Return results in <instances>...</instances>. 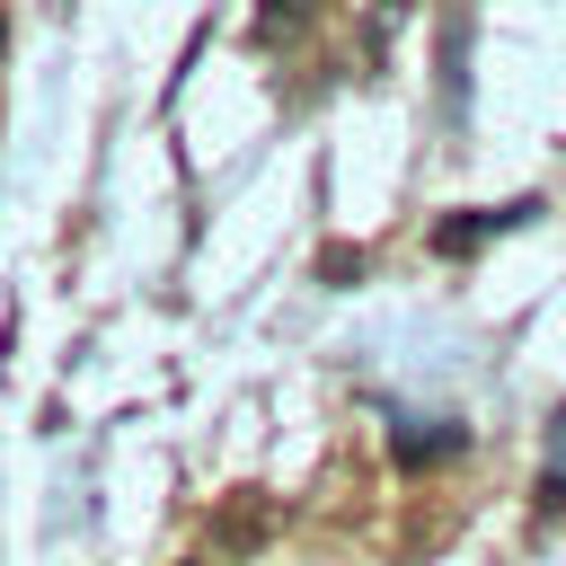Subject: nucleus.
Returning <instances> with one entry per match:
<instances>
[{
	"label": "nucleus",
	"mask_w": 566,
	"mask_h": 566,
	"mask_svg": "<svg viewBox=\"0 0 566 566\" xmlns=\"http://www.w3.org/2000/svg\"><path fill=\"white\" fill-rule=\"evenodd\" d=\"M221 539H230V548H256V539H265V504H230V513H221Z\"/></svg>",
	"instance_id": "nucleus-3"
},
{
	"label": "nucleus",
	"mask_w": 566,
	"mask_h": 566,
	"mask_svg": "<svg viewBox=\"0 0 566 566\" xmlns=\"http://www.w3.org/2000/svg\"><path fill=\"white\" fill-rule=\"evenodd\" d=\"M451 451H460V424H433V433H424V424H398V460H407V469L451 460Z\"/></svg>",
	"instance_id": "nucleus-2"
},
{
	"label": "nucleus",
	"mask_w": 566,
	"mask_h": 566,
	"mask_svg": "<svg viewBox=\"0 0 566 566\" xmlns=\"http://www.w3.org/2000/svg\"><path fill=\"white\" fill-rule=\"evenodd\" d=\"M522 212H531V203H504V212H460V221H442V230H433V248H442V256H469V248H486L495 230H513Z\"/></svg>",
	"instance_id": "nucleus-1"
},
{
	"label": "nucleus",
	"mask_w": 566,
	"mask_h": 566,
	"mask_svg": "<svg viewBox=\"0 0 566 566\" xmlns=\"http://www.w3.org/2000/svg\"><path fill=\"white\" fill-rule=\"evenodd\" d=\"M539 504H566V416L548 433V486H539Z\"/></svg>",
	"instance_id": "nucleus-4"
}]
</instances>
